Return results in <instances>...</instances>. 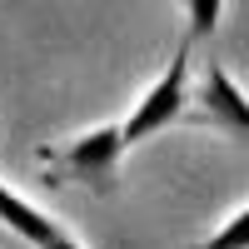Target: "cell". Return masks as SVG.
<instances>
[{
	"label": "cell",
	"instance_id": "obj_6",
	"mask_svg": "<svg viewBox=\"0 0 249 249\" xmlns=\"http://www.w3.org/2000/svg\"><path fill=\"white\" fill-rule=\"evenodd\" d=\"M184 5V15H190V40H210L214 35V25H219V10H224V0H179Z\"/></svg>",
	"mask_w": 249,
	"mask_h": 249
},
{
	"label": "cell",
	"instance_id": "obj_1",
	"mask_svg": "<svg viewBox=\"0 0 249 249\" xmlns=\"http://www.w3.org/2000/svg\"><path fill=\"white\" fill-rule=\"evenodd\" d=\"M120 160H124V135L120 124H95V130L75 135L65 144H45L40 150V164H45V184H65L80 179L90 184L95 195H115L120 184Z\"/></svg>",
	"mask_w": 249,
	"mask_h": 249
},
{
	"label": "cell",
	"instance_id": "obj_2",
	"mask_svg": "<svg viewBox=\"0 0 249 249\" xmlns=\"http://www.w3.org/2000/svg\"><path fill=\"white\" fill-rule=\"evenodd\" d=\"M190 50H195V40L184 35L175 45V55H170V65H164V75L135 100V110L120 120L124 150L155 140L160 130H170V124H184V115H190Z\"/></svg>",
	"mask_w": 249,
	"mask_h": 249
},
{
	"label": "cell",
	"instance_id": "obj_5",
	"mask_svg": "<svg viewBox=\"0 0 249 249\" xmlns=\"http://www.w3.org/2000/svg\"><path fill=\"white\" fill-rule=\"evenodd\" d=\"M190 249H249V204H239V210L224 219L210 239H199V244H190Z\"/></svg>",
	"mask_w": 249,
	"mask_h": 249
},
{
	"label": "cell",
	"instance_id": "obj_4",
	"mask_svg": "<svg viewBox=\"0 0 249 249\" xmlns=\"http://www.w3.org/2000/svg\"><path fill=\"white\" fill-rule=\"evenodd\" d=\"M0 224H5L10 234H20L25 244H35V249H85L60 219H50L45 210H35L30 199H20L10 184H0Z\"/></svg>",
	"mask_w": 249,
	"mask_h": 249
},
{
	"label": "cell",
	"instance_id": "obj_3",
	"mask_svg": "<svg viewBox=\"0 0 249 249\" xmlns=\"http://www.w3.org/2000/svg\"><path fill=\"white\" fill-rule=\"evenodd\" d=\"M184 124H210V130L249 144V95L239 90V80L224 70L219 60L204 65L199 90L190 95V115H184Z\"/></svg>",
	"mask_w": 249,
	"mask_h": 249
}]
</instances>
